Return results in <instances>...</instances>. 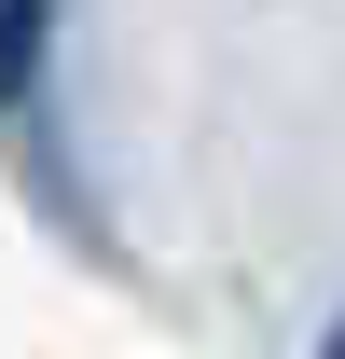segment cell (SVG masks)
Wrapping results in <instances>:
<instances>
[{"instance_id":"obj_1","label":"cell","mask_w":345,"mask_h":359,"mask_svg":"<svg viewBox=\"0 0 345 359\" xmlns=\"http://www.w3.org/2000/svg\"><path fill=\"white\" fill-rule=\"evenodd\" d=\"M55 42H69V0H0V138H14V166H28V208H42L83 263H125L111 222H97V194H83V152L55 138Z\"/></svg>"},{"instance_id":"obj_2","label":"cell","mask_w":345,"mask_h":359,"mask_svg":"<svg viewBox=\"0 0 345 359\" xmlns=\"http://www.w3.org/2000/svg\"><path fill=\"white\" fill-rule=\"evenodd\" d=\"M304 359H345V318H332V332H318V346H304Z\"/></svg>"}]
</instances>
